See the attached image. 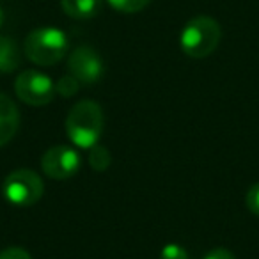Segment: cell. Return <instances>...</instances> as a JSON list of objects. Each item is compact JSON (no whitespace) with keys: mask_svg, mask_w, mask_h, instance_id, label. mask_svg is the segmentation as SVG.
Listing matches in <instances>:
<instances>
[{"mask_svg":"<svg viewBox=\"0 0 259 259\" xmlns=\"http://www.w3.org/2000/svg\"><path fill=\"white\" fill-rule=\"evenodd\" d=\"M20 128V112L8 94L0 93V148L16 135Z\"/></svg>","mask_w":259,"mask_h":259,"instance_id":"obj_8","label":"cell"},{"mask_svg":"<svg viewBox=\"0 0 259 259\" xmlns=\"http://www.w3.org/2000/svg\"><path fill=\"white\" fill-rule=\"evenodd\" d=\"M43 180L32 169H16L2 183V195L13 206H32L43 197Z\"/></svg>","mask_w":259,"mask_h":259,"instance_id":"obj_4","label":"cell"},{"mask_svg":"<svg viewBox=\"0 0 259 259\" xmlns=\"http://www.w3.org/2000/svg\"><path fill=\"white\" fill-rule=\"evenodd\" d=\"M202 259H234V255L227 248H215V250L208 252Z\"/></svg>","mask_w":259,"mask_h":259,"instance_id":"obj_17","label":"cell"},{"mask_svg":"<svg viewBox=\"0 0 259 259\" xmlns=\"http://www.w3.org/2000/svg\"><path fill=\"white\" fill-rule=\"evenodd\" d=\"M62 9L75 20L93 18L100 11V0H61Z\"/></svg>","mask_w":259,"mask_h":259,"instance_id":"obj_9","label":"cell"},{"mask_svg":"<svg viewBox=\"0 0 259 259\" xmlns=\"http://www.w3.org/2000/svg\"><path fill=\"white\" fill-rule=\"evenodd\" d=\"M15 93L23 103L32 107L48 105L55 96V83L48 75L36 69H27L16 76Z\"/></svg>","mask_w":259,"mask_h":259,"instance_id":"obj_5","label":"cell"},{"mask_svg":"<svg viewBox=\"0 0 259 259\" xmlns=\"http://www.w3.org/2000/svg\"><path fill=\"white\" fill-rule=\"evenodd\" d=\"M80 82L73 75H64L55 82V93H59L64 98H71L78 93Z\"/></svg>","mask_w":259,"mask_h":259,"instance_id":"obj_12","label":"cell"},{"mask_svg":"<svg viewBox=\"0 0 259 259\" xmlns=\"http://www.w3.org/2000/svg\"><path fill=\"white\" fill-rule=\"evenodd\" d=\"M103 134V110L93 100H82L71 107L66 117V135L80 149H91Z\"/></svg>","mask_w":259,"mask_h":259,"instance_id":"obj_1","label":"cell"},{"mask_svg":"<svg viewBox=\"0 0 259 259\" xmlns=\"http://www.w3.org/2000/svg\"><path fill=\"white\" fill-rule=\"evenodd\" d=\"M245 204H247L248 211L252 215H257L259 217V183L252 185L248 188L247 195H245Z\"/></svg>","mask_w":259,"mask_h":259,"instance_id":"obj_15","label":"cell"},{"mask_svg":"<svg viewBox=\"0 0 259 259\" xmlns=\"http://www.w3.org/2000/svg\"><path fill=\"white\" fill-rule=\"evenodd\" d=\"M68 36L57 27H39L30 30L25 37V50L29 61L37 66H54L68 54Z\"/></svg>","mask_w":259,"mask_h":259,"instance_id":"obj_3","label":"cell"},{"mask_svg":"<svg viewBox=\"0 0 259 259\" xmlns=\"http://www.w3.org/2000/svg\"><path fill=\"white\" fill-rule=\"evenodd\" d=\"M2 23H4V11L0 9V27H2Z\"/></svg>","mask_w":259,"mask_h":259,"instance_id":"obj_18","label":"cell"},{"mask_svg":"<svg viewBox=\"0 0 259 259\" xmlns=\"http://www.w3.org/2000/svg\"><path fill=\"white\" fill-rule=\"evenodd\" d=\"M160 259H188V252L185 250L181 245L169 243L162 248V252H160Z\"/></svg>","mask_w":259,"mask_h":259,"instance_id":"obj_14","label":"cell"},{"mask_svg":"<svg viewBox=\"0 0 259 259\" xmlns=\"http://www.w3.org/2000/svg\"><path fill=\"white\" fill-rule=\"evenodd\" d=\"M80 169V155L69 146H54L41 158V170L52 180H68Z\"/></svg>","mask_w":259,"mask_h":259,"instance_id":"obj_6","label":"cell"},{"mask_svg":"<svg viewBox=\"0 0 259 259\" xmlns=\"http://www.w3.org/2000/svg\"><path fill=\"white\" fill-rule=\"evenodd\" d=\"M69 75H73L80 83H96L103 76V61L94 48L82 45L69 54L68 59Z\"/></svg>","mask_w":259,"mask_h":259,"instance_id":"obj_7","label":"cell"},{"mask_svg":"<svg viewBox=\"0 0 259 259\" xmlns=\"http://www.w3.org/2000/svg\"><path fill=\"white\" fill-rule=\"evenodd\" d=\"M110 162H112V156L105 146L96 144L94 148L89 149V165L96 172H105L110 167Z\"/></svg>","mask_w":259,"mask_h":259,"instance_id":"obj_11","label":"cell"},{"mask_svg":"<svg viewBox=\"0 0 259 259\" xmlns=\"http://www.w3.org/2000/svg\"><path fill=\"white\" fill-rule=\"evenodd\" d=\"M107 2L114 9H117V11L134 15V13L142 11V9H144L151 0H107Z\"/></svg>","mask_w":259,"mask_h":259,"instance_id":"obj_13","label":"cell"},{"mask_svg":"<svg viewBox=\"0 0 259 259\" xmlns=\"http://www.w3.org/2000/svg\"><path fill=\"white\" fill-rule=\"evenodd\" d=\"M222 37V30L211 16H194L180 34L181 50L192 59H204L217 50Z\"/></svg>","mask_w":259,"mask_h":259,"instance_id":"obj_2","label":"cell"},{"mask_svg":"<svg viewBox=\"0 0 259 259\" xmlns=\"http://www.w3.org/2000/svg\"><path fill=\"white\" fill-rule=\"evenodd\" d=\"M0 259H32L30 254L25 250V248L20 247H9L0 250Z\"/></svg>","mask_w":259,"mask_h":259,"instance_id":"obj_16","label":"cell"},{"mask_svg":"<svg viewBox=\"0 0 259 259\" xmlns=\"http://www.w3.org/2000/svg\"><path fill=\"white\" fill-rule=\"evenodd\" d=\"M20 50L16 41L0 36V73H11L20 66Z\"/></svg>","mask_w":259,"mask_h":259,"instance_id":"obj_10","label":"cell"}]
</instances>
